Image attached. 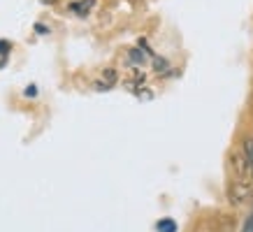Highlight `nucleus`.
<instances>
[{"label": "nucleus", "instance_id": "nucleus-1", "mask_svg": "<svg viewBox=\"0 0 253 232\" xmlns=\"http://www.w3.org/2000/svg\"><path fill=\"white\" fill-rule=\"evenodd\" d=\"M253 197V184L251 181H235V184L228 188V202L230 204H246V202Z\"/></svg>", "mask_w": 253, "mask_h": 232}, {"label": "nucleus", "instance_id": "nucleus-2", "mask_svg": "<svg viewBox=\"0 0 253 232\" xmlns=\"http://www.w3.org/2000/svg\"><path fill=\"white\" fill-rule=\"evenodd\" d=\"M116 84V70H105V72H102V79H100L98 81V88L100 91H107V88H112V86Z\"/></svg>", "mask_w": 253, "mask_h": 232}, {"label": "nucleus", "instance_id": "nucleus-3", "mask_svg": "<svg viewBox=\"0 0 253 232\" xmlns=\"http://www.w3.org/2000/svg\"><path fill=\"white\" fill-rule=\"evenodd\" d=\"M158 232H176L174 221H169V218H163V221H158Z\"/></svg>", "mask_w": 253, "mask_h": 232}, {"label": "nucleus", "instance_id": "nucleus-4", "mask_svg": "<svg viewBox=\"0 0 253 232\" xmlns=\"http://www.w3.org/2000/svg\"><path fill=\"white\" fill-rule=\"evenodd\" d=\"M242 154L246 155V158H253V139L246 137L244 142H242Z\"/></svg>", "mask_w": 253, "mask_h": 232}, {"label": "nucleus", "instance_id": "nucleus-5", "mask_svg": "<svg viewBox=\"0 0 253 232\" xmlns=\"http://www.w3.org/2000/svg\"><path fill=\"white\" fill-rule=\"evenodd\" d=\"M146 61V56L139 51V49H132L130 51V63H135V65H142V63Z\"/></svg>", "mask_w": 253, "mask_h": 232}, {"label": "nucleus", "instance_id": "nucleus-6", "mask_svg": "<svg viewBox=\"0 0 253 232\" xmlns=\"http://www.w3.org/2000/svg\"><path fill=\"white\" fill-rule=\"evenodd\" d=\"M154 65H156V70H168V63L163 61V58H156Z\"/></svg>", "mask_w": 253, "mask_h": 232}, {"label": "nucleus", "instance_id": "nucleus-7", "mask_svg": "<svg viewBox=\"0 0 253 232\" xmlns=\"http://www.w3.org/2000/svg\"><path fill=\"white\" fill-rule=\"evenodd\" d=\"M242 232H253V216L246 218V225H244V230Z\"/></svg>", "mask_w": 253, "mask_h": 232}, {"label": "nucleus", "instance_id": "nucleus-8", "mask_svg": "<svg viewBox=\"0 0 253 232\" xmlns=\"http://www.w3.org/2000/svg\"><path fill=\"white\" fill-rule=\"evenodd\" d=\"M42 2H49V5H51V2H56V0H42Z\"/></svg>", "mask_w": 253, "mask_h": 232}]
</instances>
